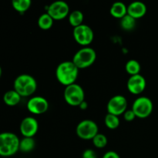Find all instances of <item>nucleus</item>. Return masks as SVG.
<instances>
[{
  "instance_id": "9",
  "label": "nucleus",
  "mask_w": 158,
  "mask_h": 158,
  "mask_svg": "<svg viewBox=\"0 0 158 158\" xmlns=\"http://www.w3.org/2000/svg\"><path fill=\"white\" fill-rule=\"evenodd\" d=\"M47 13L53 20L63 19L69 14V6L64 1H56L48 6Z\"/></svg>"
},
{
  "instance_id": "3",
  "label": "nucleus",
  "mask_w": 158,
  "mask_h": 158,
  "mask_svg": "<svg viewBox=\"0 0 158 158\" xmlns=\"http://www.w3.org/2000/svg\"><path fill=\"white\" fill-rule=\"evenodd\" d=\"M14 89L21 97H29L36 91L37 82L29 74H20L14 80Z\"/></svg>"
},
{
  "instance_id": "14",
  "label": "nucleus",
  "mask_w": 158,
  "mask_h": 158,
  "mask_svg": "<svg viewBox=\"0 0 158 158\" xmlns=\"http://www.w3.org/2000/svg\"><path fill=\"white\" fill-rule=\"evenodd\" d=\"M147 12V6L143 2L134 1L127 6V14L135 19L143 17Z\"/></svg>"
},
{
  "instance_id": "21",
  "label": "nucleus",
  "mask_w": 158,
  "mask_h": 158,
  "mask_svg": "<svg viewBox=\"0 0 158 158\" xmlns=\"http://www.w3.org/2000/svg\"><path fill=\"white\" fill-rule=\"evenodd\" d=\"M31 0H13L12 2V7L19 12H25L30 8Z\"/></svg>"
},
{
  "instance_id": "25",
  "label": "nucleus",
  "mask_w": 158,
  "mask_h": 158,
  "mask_svg": "<svg viewBox=\"0 0 158 158\" xmlns=\"http://www.w3.org/2000/svg\"><path fill=\"white\" fill-rule=\"evenodd\" d=\"M135 117H136L135 114H134V111L132 110V109L127 110L124 112V114H123V118H124V120H126V121H132V120H134V119H135Z\"/></svg>"
},
{
  "instance_id": "4",
  "label": "nucleus",
  "mask_w": 158,
  "mask_h": 158,
  "mask_svg": "<svg viewBox=\"0 0 158 158\" xmlns=\"http://www.w3.org/2000/svg\"><path fill=\"white\" fill-rule=\"evenodd\" d=\"M97 59V52L93 48L83 47L79 49L73 56L72 61L79 69H86L93 65Z\"/></svg>"
},
{
  "instance_id": "16",
  "label": "nucleus",
  "mask_w": 158,
  "mask_h": 158,
  "mask_svg": "<svg viewBox=\"0 0 158 158\" xmlns=\"http://www.w3.org/2000/svg\"><path fill=\"white\" fill-rule=\"evenodd\" d=\"M21 97V96L15 89H11L5 93L3 96V101L7 106H14L19 103Z\"/></svg>"
},
{
  "instance_id": "18",
  "label": "nucleus",
  "mask_w": 158,
  "mask_h": 158,
  "mask_svg": "<svg viewBox=\"0 0 158 158\" xmlns=\"http://www.w3.org/2000/svg\"><path fill=\"white\" fill-rule=\"evenodd\" d=\"M125 69L129 75H137V74H140V70H141V66L137 60H130L127 62L126 65H125Z\"/></svg>"
},
{
  "instance_id": "5",
  "label": "nucleus",
  "mask_w": 158,
  "mask_h": 158,
  "mask_svg": "<svg viewBox=\"0 0 158 158\" xmlns=\"http://www.w3.org/2000/svg\"><path fill=\"white\" fill-rule=\"evenodd\" d=\"M64 100L69 105L73 106H79L82 102L84 101L85 93L83 87L77 83L66 86L63 92Z\"/></svg>"
},
{
  "instance_id": "13",
  "label": "nucleus",
  "mask_w": 158,
  "mask_h": 158,
  "mask_svg": "<svg viewBox=\"0 0 158 158\" xmlns=\"http://www.w3.org/2000/svg\"><path fill=\"white\" fill-rule=\"evenodd\" d=\"M147 86V82L144 77L141 74L131 76L128 79L127 89L130 92L134 95H138L143 92Z\"/></svg>"
},
{
  "instance_id": "1",
  "label": "nucleus",
  "mask_w": 158,
  "mask_h": 158,
  "mask_svg": "<svg viewBox=\"0 0 158 158\" xmlns=\"http://www.w3.org/2000/svg\"><path fill=\"white\" fill-rule=\"evenodd\" d=\"M79 70L73 61H64L58 65L56 69V77L61 84L67 86L76 83Z\"/></svg>"
},
{
  "instance_id": "29",
  "label": "nucleus",
  "mask_w": 158,
  "mask_h": 158,
  "mask_svg": "<svg viewBox=\"0 0 158 158\" xmlns=\"http://www.w3.org/2000/svg\"><path fill=\"white\" fill-rule=\"evenodd\" d=\"M2 67L0 66V78L2 77Z\"/></svg>"
},
{
  "instance_id": "10",
  "label": "nucleus",
  "mask_w": 158,
  "mask_h": 158,
  "mask_svg": "<svg viewBox=\"0 0 158 158\" xmlns=\"http://www.w3.org/2000/svg\"><path fill=\"white\" fill-rule=\"evenodd\" d=\"M108 114L120 116L127 110V100L122 95H116L110 98L106 106Z\"/></svg>"
},
{
  "instance_id": "19",
  "label": "nucleus",
  "mask_w": 158,
  "mask_h": 158,
  "mask_svg": "<svg viewBox=\"0 0 158 158\" xmlns=\"http://www.w3.org/2000/svg\"><path fill=\"white\" fill-rule=\"evenodd\" d=\"M35 146V142L33 137H23L19 142V151L28 153L32 151Z\"/></svg>"
},
{
  "instance_id": "27",
  "label": "nucleus",
  "mask_w": 158,
  "mask_h": 158,
  "mask_svg": "<svg viewBox=\"0 0 158 158\" xmlns=\"http://www.w3.org/2000/svg\"><path fill=\"white\" fill-rule=\"evenodd\" d=\"M102 158H120L119 154H117V152L113 151H107L106 153H105L104 155L103 156Z\"/></svg>"
},
{
  "instance_id": "6",
  "label": "nucleus",
  "mask_w": 158,
  "mask_h": 158,
  "mask_svg": "<svg viewBox=\"0 0 158 158\" xmlns=\"http://www.w3.org/2000/svg\"><path fill=\"white\" fill-rule=\"evenodd\" d=\"M154 109L153 102L149 97H140L134 100L132 106V110L136 117L140 119H145L149 117Z\"/></svg>"
},
{
  "instance_id": "7",
  "label": "nucleus",
  "mask_w": 158,
  "mask_h": 158,
  "mask_svg": "<svg viewBox=\"0 0 158 158\" xmlns=\"http://www.w3.org/2000/svg\"><path fill=\"white\" fill-rule=\"evenodd\" d=\"M77 135L83 140H93L99 133L98 125L91 120H83L77 124Z\"/></svg>"
},
{
  "instance_id": "28",
  "label": "nucleus",
  "mask_w": 158,
  "mask_h": 158,
  "mask_svg": "<svg viewBox=\"0 0 158 158\" xmlns=\"http://www.w3.org/2000/svg\"><path fill=\"white\" fill-rule=\"evenodd\" d=\"M79 107H80V109L82 110H84L87 109V107H88V103H86V102L84 100V101L82 102V103H80V106H79Z\"/></svg>"
},
{
  "instance_id": "24",
  "label": "nucleus",
  "mask_w": 158,
  "mask_h": 158,
  "mask_svg": "<svg viewBox=\"0 0 158 158\" xmlns=\"http://www.w3.org/2000/svg\"><path fill=\"white\" fill-rule=\"evenodd\" d=\"M93 143L94 146L97 148H103L106 146L107 144V138H106V135L103 134H98L93 138Z\"/></svg>"
},
{
  "instance_id": "12",
  "label": "nucleus",
  "mask_w": 158,
  "mask_h": 158,
  "mask_svg": "<svg viewBox=\"0 0 158 158\" xmlns=\"http://www.w3.org/2000/svg\"><path fill=\"white\" fill-rule=\"evenodd\" d=\"M20 133L24 137H33L39 130L38 120L32 117H26L20 123Z\"/></svg>"
},
{
  "instance_id": "26",
  "label": "nucleus",
  "mask_w": 158,
  "mask_h": 158,
  "mask_svg": "<svg viewBox=\"0 0 158 158\" xmlns=\"http://www.w3.org/2000/svg\"><path fill=\"white\" fill-rule=\"evenodd\" d=\"M82 158H97V156L94 150L86 149L83 151Z\"/></svg>"
},
{
  "instance_id": "8",
  "label": "nucleus",
  "mask_w": 158,
  "mask_h": 158,
  "mask_svg": "<svg viewBox=\"0 0 158 158\" xmlns=\"http://www.w3.org/2000/svg\"><path fill=\"white\" fill-rule=\"evenodd\" d=\"M73 34L76 42L85 47L92 43L94 39V33L92 28L86 24H82L74 28Z\"/></svg>"
},
{
  "instance_id": "2",
  "label": "nucleus",
  "mask_w": 158,
  "mask_h": 158,
  "mask_svg": "<svg viewBox=\"0 0 158 158\" xmlns=\"http://www.w3.org/2000/svg\"><path fill=\"white\" fill-rule=\"evenodd\" d=\"M20 140L16 134L11 132L0 134V156L11 157L19 151Z\"/></svg>"
},
{
  "instance_id": "15",
  "label": "nucleus",
  "mask_w": 158,
  "mask_h": 158,
  "mask_svg": "<svg viewBox=\"0 0 158 158\" xmlns=\"http://www.w3.org/2000/svg\"><path fill=\"white\" fill-rule=\"evenodd\" d=\"M110 12L112 16L121 19L127 14V6L122 2H116L111 6Z\"/></svg>"
},
{
  "instance_id": "23",
  "label": "nucleus",
  "mask_w": 158,
  "mask_h": 158,
  "mask_svg": "<svg viewBox=\"0 0 158 158\" xmlns=\"http://www.w3.org/2000/svg\"><path fill=\"white\" fill-rule=\"evenodd\" d=\"M136 26V19L131 16L130 15L127 14L125 16L120 19V26L124 30L130 31L134 29Z\"/></svg>"
},
{
  "instance_id": "22",
  "label": "nucleus",
  "mask_w": 158,
  "mask_h": 158,
  "mask_svg": "<svg viewBox=\"0 0 158 158\" xmlns=\"http://www.w3.org/2000/svg\"><path fill=\"white\" fill-rule=\"evenodd\" d=\"M104 123L106 127H108L110 130H114L118 127L120 122L118 116L107 114L104 118Z\"/></svg>"
},
{
  "instance_id": "20",
  "label": "nucleus",
  "mask_w": 158,
  "mask_h": 158,
  "mask_svg": "<svg viewBox=\"0 0 158 158\" xmlns=\"http://www.w3.org/2000/svg\"><path fill=\"white\" fill-rule=\"evenodd\" d=\"M53 19L46 12V13H43L39 17L38 19V26H40V29H50L53 25Z\"/></svg>"
},
{
  "instance_id": "17",
  "label": "nucleus",
  "mask_w": 158,
  "mask_h": 158,
  "mask_svg": "<svg viewBox=\"0 0 158 158\" xmlns=\"http://www.w3.org/2000/svg\"><path fill=\"white\" fill-rule=\"evenodd\" d=\"M84 15L80 10H74L69 14V23L73 28L83 24Z\"/></svg>"
},
{
  "instance_id": "11",
  "label": "nucleus",
  "mask_w": 158,
  "mask_h": 158,
  "mask_svg": "<svg viewBox=\"0 0 158 158\" xmlns=\"http://www.w3.org/2000/svg\"><path fill=\"white\" fill-rule=\"evenodd\" d=\"M27 109L31 114L40 115L48 110L49 102L46 98L40 96L33 97L28 100Z\"/></svg>"
}]
</instances>
